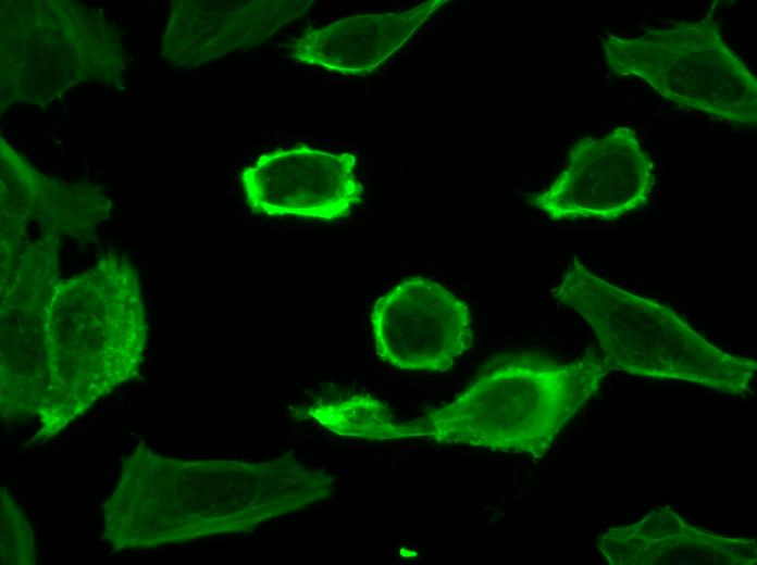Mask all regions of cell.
Instances as JSON below:
<instances>
[{"label":"cell","instance_id":"cell-5","mask_svg":"<svg viewBox=\"0 0 757 565\" xmlns=\"http://www.w3.org/2000/svg\"><path fill=\"white\" fill-rule=\"evenodd\" d=\"M603 47L613 73L644 79L671 103L756 125V78L713 22H683L632 39L610 37Z\"/></svg>","mask_w":757,"mask_h":565},{"label":"cell","instance_id":"cell-9","mask_svg":"<svg viewBox=\"0 0 757 565\" xmlns=\"http://www.w3.org/2000/svg\"><path fill=\"white\" fill-rule=\"evenodd\" d=\"M55 272L21 263L1 276V415L37 418L45 388L42 310Z\"/></svg>","mask_w":757,"mask_h":565},{"label":"cell","instance_id":"cell-3","mask_svg":"<svg viewBox=\"0 0 757 565\" xmlns=\"http://www.w3.org/2000/svg\"><path fill=\"white\" fill-rule=\"evenodd\" d=\"M612 368L593 351L571 362L536 350L498 354L454 401L413 420L393 418L384 439L542 457Z\"/></svg>","mask_w":757,"mask_h":565},{"label":"cell","instance_id":"cell-2","mask_svg":"<svg viewBox=\"0 0 757 565\" xmlns=\"http://www.w3.org/2000/svg\"><path fill=\"white\" fill-rule=\"evenodd\" d=\"M148 325L136 269L108 255L57 279L42 310L45 389L37 418L54 434L133 379Z\"/></svg>","mask_w":757,"mask_h":565},{"label":"cell","instance_id":"cell-11","mask_svg":"<svg viewBox=\"0 0 757 565\" xmlns=\"http://www.w3.org/2000/svg\"><path fill=\"white\" fill-rule=\"evenodd\" d=\"M447 0H429L397 13L348 16L305 30L288 53L299 62L331 72L361 75L386 61Z\"/></svg>","mask_w":757,"mask_h":565},{"label":"cell","instance_id":"cell-8","mask_svg":"<svg viewBox=\"0 0 757 565\" xmlns=\"http://www.w3.org/2000/svg\"><path fill=\"white\" fill-rule=\"evenodd\" d=\"M356 163L350 153L297 145L262 154L240 180L255 213L337 221L363 200Z\"/></svg>","mask_w":757,"mask_h":565},{"label":"cell","instance_id":"cell-10","mask_svg":"<svg viewBox=\"0 0 757 565\" xmlns=\"http://www.w3.org/2000/svg\"><path fill=\"white\" fill-rule=\"evenodd\" d=\"M596 545L611 565H752L757 561L754 539L698 528L669 506L655 507L630 526L607 529Z\"/></svg>","mask_w":757,"mask_h":565},{"label":"cell","instance_id":"cell-1","mask_svg":"<svg viewBox=\"0 0 757 565\" xmlns=\"http://www.w3.org/2000/svg\"><path fill=\"white\" fill-rule=\"evenodd\" d=\"M311 477L295 460L187 462L144 447L125 459L103 507L114 550L150 549L249 530L311 502Z\"/></svg>","mask_w":757,"mask_h":565},{"label":"cell","instance_id":"cell-12","mask_svg":"<svg viewBox=\"0 0 757 565\" xmlns=\"http://www.w3.org/2000/svg\"><path fill=\"white\" fill-rule=\"evenodd\" d=\"M223 3V12H197L190 24L187 60L198 62L239 46H253L270 38L285 24L300 18L311 7L309 0H256Z\"/></svg>","mask_w":757,"mask_h":565},{"label":"cell","instance_id":"cell-13","mask_svg":"<svg viewBox=\"0 0 757 565\" xmlns=\"http://www.w3.org/2000/svg\"><path fill=\"white\" fill-rule=\"evenodd\" d=\"M1 561L2 564L35 563L32 529L5 489L1 491Z\"/></svg>","mask_w":757,"mask_h":565},{"label":"cell","instance_id":"cell-4","mask_svg":"<svg viewBox=\"0 0 757 565\" xmlns=\"http://www.w3.org/2000/svg\"><path fill=\"white\" fill-rule=\"evenodd\" d=\"M554 297L587 322L613 368L731 395L750 391L756 361L719 349L674 311L604 280L576 259Z\"/></svg>","mask_w":757,"mask_h":565},{"label":"cell","instance_id":"cell-7","mask_svg":"<svg viewBox=\"0 0 757 565\" xmlns=\"http://www.w3.org/2000/svg\"><path fill=\"white\" fill-rule=\"evenodd\" d=\"M371 329L376 355L404 371L447 372L473 344L469 306L421 276L402 279L376 300Z\"/></svg>","mask_w":757,"mask_h":565},{"label":"cell","instance_id":"cell-6","mask_svg":"<svg viewBox=\"0 0 757 565\" xmlns=\"http://www.w3.org/2000/svg\"><path fill=\"white\" fill-rule=\"evenodd\" d=\"M654 185V163L635 131L618 127L579 139L563 171L531 203L554 221L610 222L642 208Z\"/></svg>","mask_w":757,"mask_h":565}]
</instances>
